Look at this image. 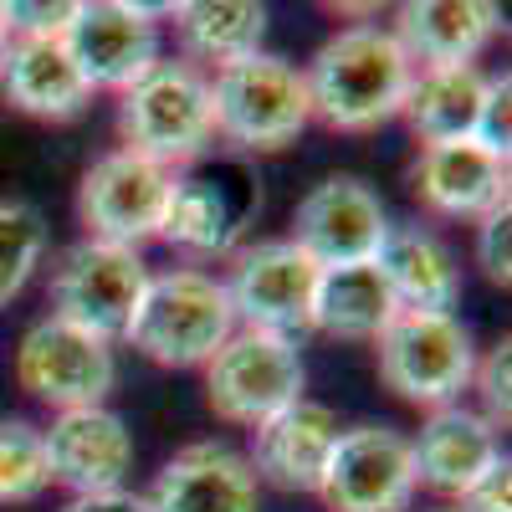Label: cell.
Listing matches in <instances>:
<instances>
[{
    "label": "cell",
    "instance_id": "1",
    "mask_svg": "<svg viewBox=\"0 0 512 512\" xmlns=\"http://www.w3.org/2000/svg\"><path fill=\"white\" fill-rule=\"evenodd\" d=\"M308 98L313 118L333 134H374L379 123L400 118L415 62L390 36V26H344L333 31L308 62Z\"/></svg>",
    "mask_w": 512,
    "mask_h": 512
},
{
    "label": "cell",
    "instance_id": "2",
    "mask_svg": "<svg viewBox=\"0 0 512 512\" xmlns=\"http://www.w3.org/2000/svg\"><path fill=\"white\" fill-rule=\"evenodd\" d=\"M231 333H236V313H231L226 282L200 267H169V272L149 277L144 303L123 338L149 364L195 369V364H210V354Z\"/></svg>",
    "mask_w": 512,
    "mask_h": 512
},
{
    "label": "cell",
    "instance_id": "3",
    "mask_svg": "<svg viewBox=\"0 0 512 512\" xmlns=\"http://www.w3.org/2000/svg\"><path fill=\"white\" fill-rule=\"evenodd\" d=\"M210 113H216V134L246 154H272L303 139L313 123L308 77L297 62L256 52L210 77Z\"/></svg>",
    "mask_w": 512,
    "mask_h": 512
},
{
    "label": "cell",
    "instance_id": "4",
    "mask_svg": "<svg viewBox=\"0 0 512 512\" xmlns=\"http://www.w3.org/2000/svg\"><path fill=\"white\" fill-rule=\"evenodd\" d=\"M118 134L128 154H144L175 175V164H195L216 144L210 77L190 62H159L139 88L118 98Z\"/></svg>",
    "mask_w": 512,
    "mask_h": 512
},
{
    "label": "cell",
    "instance_id": "5",
    "mask_svg": "<svg viewBox=\"0 0 512 512\" xmlns=\"http://www.w3.org/2000/svg\"><path fill=\"white\" fill-rule=\"evenodd\" d=\"M379 344V379L420 410L461 405L477 374V344L456 313H395L384 323Z\"/></svg>",
    "mask_w": 512,
    "mask_h": 512
},
{
    "label": "cell",
    "instance_id": "6",
    "mask_svg": "<svg viewBox=\"0 0 512 512\" xmlns=\"http://www.w3.org/2000/svg\"><path fill=\"white\" fill-rule=\"evenodd\" d=\"M262 210V180L246 159H195L185 175L169 185L164 226L159 236L195 256H221L236 251V241L251 231Z\"/></svg>",
    "mask_w": 512,
    "mask_h": 512
},
{
    "label": "cell",
    "instance_id": "7",
    "mask_svg": "<svg viewBox=\"0 0 512 512\" xmlns=\"http://www.w3.org/2000/svg\"><path fill=\"white\" fill-rule=\"evenodd\" d=\"M149 277L154 272L144 267L139 251L82 236L52 267V318L113 344V338H123L128 323H134Z\"/></svg>",
    "mask_w": 512,
    "mask_h": 512
},
{
    "label": "cell",
    "instance_id": "8",
    "mask_svg": "<svg viewBox=\"0 0 512 512\" xmlns=\"http://www.w3.org/2000/svg\"><path fill=\"white\" fill-rule=\"evenodd\" d=\"M303 354L292 338L236 328L205 364V405L226 425H262L267 415L303 400Z\"/></svg>",
    "mask_w": 512,
    "mask_h": 512
},
{
    "label": "cell",
    "instance_id": "9",
    "mask_svg": "<svg viewBox=\"0 0 512 512\" xmlns=\"http://www.w3.org/2000/svg\"><path fill=\"white\" fill-rule=\"evenodd\" d=\"M318 277L323 267L303 246L282 241H256L236 256L226 297L236 328H256V333H277V338H303L313 328V297H318Z\"/></svg>",
    "mask_w": 512,
    "mask_h": 512
},
{
    "label": "cell",
    "instance_id": "10",
    "mask_svg": "<svg viewBox=\"0 0 512 512\" xmlns=\"http://www.w3.org/2000/svg\"><path fill=\"white\" fill-rule=\"evenodd\" d=\"M159 11L134 6V0H77L72 21L62 31L77 72L88 77L93 93H128L164 62L159 52Z\"/></svg>",
    "mask_w": 512,
    "mask_h": 512
},
{
    "label": "cell",
    "instance_id": "11",
    "mask_svg": "<svg viewBox=\"0 0 512 512\" xmlns=\"http://www.w3.org/2000/svg\"><path fill=\"white\" fill-rule=\"evenodd\" d=\"M169 185H175V175L159 169L154 159H144V154H128V149L98 154L88 169H82L77 216H82V226H88L93 241L139 251L164 226Z\"/></svg>",
    "mask_w": 512,
    "mask_h": 512
},
{
    "label": "cell",
    "instance_id": "12",
    "mask_svg": "<svg viewBox=\"0 0 512 512\" xmlns=\"http://www.w3.org/2000/svg\"><path fill=\"white\" fill-rule=\"evenodd\" d=\"M16 384L31 400L52 405L57 415L88 410L113 395L118 359H113V344H103V338L82 333L62 318H41L26 328L16 349Z\"/></svg>",
    "mask_w": 512,
    "mask_h": 512
},
{
    "label": "cell",
    "instance_id": "13",
    "mask_svg": "<svg viewBox=\"0 0 512 512\" xmlns=\"http://www.w3.org/2000/svg\"><path fill=\"white\" fill-rule=\"evenodd\" d=\"M318 497L328 512H405L415 497L410 436L395 425H354L338 431V446L323 466Z\"/></svg>",
    "mask_w": 512,
    "mask_h": 512
},
{
    "label": "cell",
    "instance_id": "14",
    "mask_svg": "<svg viewBox=\"0 0 512 512\" xmlns=\"http://www.w3.org/2000/svg\"><path fill=\"white\" fill-rule=\"evenodd\" d=\"M390 231L384 200L359 175H328L318 180L292 210V246H303L318 267H349L374 262V251Z\"/></svg>",
    "mask_w": 512,
    "mask_h": 512
},
{
    "label": "cell",
    "instance_id": "15",
    "mask_svg": "<svg viewBox=\"0 0 512 512\" xmlns=\"http://www.w3.org/2000/svg\"><path fill=\"white\" fill-rule=\"evenodd\" d=\"M41 446H47L52 482L67 487L72 497L118 492L123 477L134 472V431L108 405L62 410L52 420V431H41Z\"/></svg>",
    "mask_w": 512,
    "mask_h": 512
},
{
    "label": "cell",
    "instance_id": "16",
    "mask_svg": "<svg viewBox=\"0 0 512 512\" xmlns=\"http://www.w3.org/2000/svg\"><path fill=\"white\" fill-rule=\"evenodd\" d=\"M149 512H262V482L226 441H195L164 461L149 487Z\"/></svg>",
    "mask_w": 512,
    "mask_h": 512
},
{
    "label": "cell",
    "instance_id": "17",
    "mask_svg": "<svg viewBox=\"0 0 512 512\" xmlns=\"http://www.w3.org/2000/svg\"><path fill=\"white\" fill-rule=\"evenodd\" d=\"M338 415L318 400H292L287 410L267 415L262 425H251V472L256 482H267L277 492H313L323 482V466L338 446Z\"/></svg>",
    "mask_w": 512,
    "mask_h": 512
},
{
    "label": "cell",
    "instance_id": "18",
    "mask_svg": "<svg viewBox=\"0 0 512 512\" xmlns=\"http://www.w3.org/2000/svg\"><path fill=\"white\" fill-rule=\"evenodd\" d=\"M0 93L16 113L41 123H72L93 103L88 77L77 72L62 36H11L0 57Z\"/></svg>",
    "mask_w": 512,
    "mask_h": 512
},
{
    "label": "cell",
    "instance_id": "19",
    "mask_svg": "<svg viewBox=\"0 0 512 512\" xmlns=\"http://www.w3.org/2000/svg\"><path fill=\"white\" fill-rule=\"evenodd\" d=\"M415 195L431 216L446 221H487L507 205V159L482 149L477 139L431 144L415 164Z\"/></svg>",
    "mask_w": 512,
    "mask_h": 512
},
{
    "label": "cell",
    "instance_id": "20",
    "mask_svg": "<svg viewBox=\"0 0 512 512\" xmlns=\"http://www.w3.org/2000/svg\"><path fill=\"white\" fill-rule=\"evenodd\" d=\"M410 456H415V487H431L461 502V492L502 456V441L482 410L446 405V410L425 415L420 436L410 441Z\"/></svg>",
    "mask_w": 512,
    "mask_h": 512
},
{
    "label": "cell",
    "instance_id": "21",
    "mask_svg": "<svg viewBox=\"0 0 512 512\" xmlns=\"http://www.w3.org/2000/svg\"><path fill=\"white\" fill-rule=\"evenodd\" d=\"M497 6L487 0H410L395 11L390 36L415 67H466L497 36Z\"/></svg>",
    "mask_w": 512,
    "mask_h": 512
},
{
    "label": "cell",
    "instance_id": "22",
    "mask_svg": "<svg viewBox=\"0 0 512 512\" xmlns=\"http://www.w3.org/2000/svg\"><path fill=\"white\" fill-rule=\"evenodd\" d=\"M374 267L405 313H451L461 303V267L451 246L425 226H390L374 251Z\"/></svg>",
    "mask_w": 512,
    "mask_h": 512
},
{
    "label": "cell",
    "instance_id": "23",
    "mask_svg": "<svg viewBox=\"0 0 512 512\" xmlns=\"http://www.w3.org/2000/svg\"><path fill=\"white\" fill-rule=\"evenodd\" d=\"M487 82L492 77L477 62H466V67H415L400 118L410 123V134L425 149L472 139L477 118H482V103H487Z\"/></svg>",
    "mask_w": 512,
    "mask_h": 512
},
{
    "label": "cell",
    "instance_id": "24",
    "mask_svg": "<svg viewBox=\"0 0 512 512\" xmlns=\"http://www.w3.org/2000/svg\"><path fill=\"white\" fill-rule=\"evenodd\" d=\"M400 308L390 287H384L374 262H349V267H323L318 297H313V328L344 344H374Z\"/></svg>",
    "mask_w": 512,
    "mask_h": 512
},
{
    "label": "cell",
    "instance_id": "25",
    "mask_svg": "<svg viewBox=\"0 0 512 512\" xmlns=\"http://www.w3.org/2000/svg\"><path fill=\"white\" fill-rule=\"evenodd\" d=\"M169 16H175V36L190 67L205 62L221 72L241 57H256L267 36V6H256V0H185Z\"/></svg>",
    "mask_w": 512,
    "mask_h": 512
},
{
    "label": "cell",
    "instance_id": "26",
    "mask_svg": "<svg viewBox=\"0 0 512 512\" xmlns=\"http://www.w3.org/2000/svg\"><path fill=\"white\" fill-rule=\"evenodd\" d=\"M47 256V221L31 200H0V308H11Z\"/></svg>",
    "mask_w": 512,
    "mask_h": 512
},
{
    "label": "cell",
    "instance_id": "27",
    "mask_svg": "<svg viewBox=\"0 0 512 512\" xmlns=\"http://www.w3.org/2000/svg\"><path fill=\"white\" fill-rule=\"evenodd\" d=\"M52 487L47 446L31 420H0V507H26Z\"/></svg>",
    "mask_w": 512,
    "mask_h": 512
},
{
    "label": "cell",
    "instance_id": "28",
    "mask_svg": "<svg viewBox=\"0 0 512 512\" xmlns=\"http://www.w3.org/2000/svg\"><path fill=\"white\" fill-rule=\"evenodd\" d=\"M472 384L482 390V415L492 425H507L512 420V344L502 338V344H492L482 359H477V374Z\"/></svg>",
    "mask_w": 512,
    "mask_h": 512
},
{
    "label": "cell",
    "instance_id": "29",
    "mask_svg": "<svg viewBox=\"0 0 512 512\" xmlns=\"http://www.w3.org/2000/svg\"><path fill=\"white\" fill-rule=\"evenodd\" d=\"M477 267L487 272L492 287H512V210H492L477 221Z\"/></svg>",
    "mask_w": 512,
    "mask_h": 512
},
{
    "label": "cell",
    "instance_id": "30",
    "mask_svg": "<svg viewBox=\"0 0 512 512\" xmlns=\"http://www.w3.org/2000/svg\"><path fill=\"white\" fill-rule=\"evenodd\" d=\"M512 82H507V72L502 77H492L487 82V103H482V118H477V144L482 149H492V154H502L507 159V139H512Z\"/></svg>",
    "mask_w": 512,
    "mask_h": 512
},
{
    "label": "cell",
    "instance_id": "31",
    "mask_svg": "<svg viewBox=\"0 0 512 512\" xmlns=\"http://www.w3.org/2000/svg\"><path fill=\"white\" fill-rule=\"evenodd\" d=\"M72 6L77 0H57V6H31V0H6V26L11 36H62L67 21H72Z\"/></svg>",
    "mask_w": 512,
    "mask_h": 512
},
{
    "label": "cell",
    "instance_id": "32",
    "mask_svg": "<svg viewBox=\"0 0 512 512\" xmlns=\"http://www.w3.org/2000/svg\"><path fill=\"white\" fill-rule=\"evenodd\" d=\"M456 512H512V461L497 456L487 472L461 492V507Z\"/></svg>",
    "mask_w": 512,
    "mask_h": 512
},
{
    "label": "cell",
    "instance_id": "33",
    "mask_svg": "<svg viewBox=\"0 0 512 512\" xmlns=\"http://www.w3.org/2000/svg\"><path fill=\"white\" fill-rule=\"evenodd\" d=\"M62 512H149V502L139 492H88V497H72Z\"/></svg>",
    "mask_w": 512,
    "mask_h": 512
},
{
    "label": "cell",
    "instance_id": "34",
    "mask_svg": "<svg viewBox=\"0 0 512 512\" xmlns=\"http://www.w3.org/2000/svg\"><path fill=\"white\" fill-rule=\"evenodd\" d=\"M6 47H11V26H6V0H0V57H6Z\"/></svg>",
    "mask_w": 512,
    "mask_h": 512
}]
</instances>
